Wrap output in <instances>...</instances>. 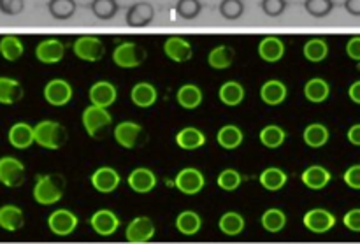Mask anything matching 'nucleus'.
I'll return each mask as SVG.
<instances>
[{"mask_svg":"<svg viewBox=\"0 0 360 244\" xmlns=\"http://www.w3.org/2000/svg\"><path fill=\"white\" fill-rule=\"evenodd\" d=\"M63 193H65V178L62 174L35 176L32 197L39 206H53V204L60 203Z\"/></svg>","mask_w":360,"mask_h":244,"instance_id":"obj_1","label":"nucleus"},{"mask_svg":"<svg viewBox=\"0 0 360 244\" xmlns=\"http://www.w3.org/2000/svg\"><path fill=\"white\" fill-rule=\"evenodd\" d=\"M34 137L35 144L49 151L60 150L69 141L67 129L55 120H42L37 125H34Z\"/></svg>","mask_w":360,"mask_h":244,"instance_id":"obj_2","label":"nucleus"},{"mask_svg":"<svg viewBox=\"0 0 360 244\" xmlns=\"http://www.w3.org/2000/svg\"><path fill=\"white\" fill-rule=\"evenodd\" d=\"M81 122H83V127L88 136L94 137V139H98L111 127L112 116L109 115V111L105 108H98V105L90 104L88 108H84L83 115H81Z\"/></svg>","mask_w":360,"mask_h":244,"instance_id":"obj_3","label":"nucleus"},{"mask_svg":"<svg viewBox=\"0 0 360 244\" xmlns=\"http://www.w3.org/2000/svg\"><path fill=\"white\" fill-rule=\"evenodd\" d=\"M144 60H146V49L134 41L120 42L112 49V62L120 69H136V67L143 65Z\"/></svg>","mask_w":360,"mask_h":244,"instance_id":"obj_4","label":"nucleus"},{"mask_svg":"<svg viewBox=\"0 0 360 244\" xmlns=\"http://www.w3.org/2000/svg\"><path fill=\"white\" fill-rule=\"evenodd\" d=\"M27 179V167L23 162L11 155L0 157V185L6 188H20Z\"/></svg>","mask_w":360,"mask_h":244,"instance_id":"obj_5","label":"nucleus"},{"mask_svg":"<svg viewBox=\"0 0 360 244\" xmlns=\"http://www.w3.org/2000/svg\"><path fill=\"white\" fill-rule=\"evenodd\" d=\"M72 51L76 58L83 60V62L95 63L101 62L105 55V44L101 37L97 35H79L74 41Z\"/></svg>","mask_w":360,"mask_h":244,"instance_id":"obj_6","label":"nucleus"},{"mask_svg":"<svg viewBox=\"0 0 360 244\" xmlns=\"http://www.w3.org/2000/svg\"><path fill=\"white\" fill-rule=\"evenodd\" d=\"M42 95H44V101L49 105H53V108H63V105H67L72 101L74 90L69 81L62 79V77H55V79H49L44 84Z\"/></svg>","mask_w":360,"mask_h":244,"instance_id":"obj_7","label":"nucleus"},{"mask_svg":"<svg viewBox=\"0 0 360 244\" xmlns=\"http://www.w3.org/2000/svg\"><path fill=\"white\" fill-rule=\"evenodd\" d=\"M79 225V218L76 217V213H72L70 210H55L48 217V229L51 234L58 236V238H67V236L74 234Z\"/></svg>","mask_w":360,"mask_h":244,"instance_id":"obj_8","label":"nucleus"},{"mask_svg":"<svg viewBox=\"0 0 360 244\" xmlns=\"http://www.w3.org/2000/svg\"><path fill=\"white\" fill-rule=\"evenodd\" d=\"M174 186L178 192L183 193V195L192 197L202 192L204 186H206V178H204V174L199 169L185 167L176 174Z\"/></svg>","mask_w":360,"mask_h":244,"instance_id":"obj_9","label":"nucleus"},{"mask_svg":"<svg viewBox=\"0 0 360 244\" xmlns=\"http://www.w3.org/2000/svg\"><path fill=\"white\" fill-rule=\"evenodd\" d=\"M336 217L334 213H330L329 210H323V207H313L302 218V225L308 229L313 234H327V232L333 231L336 227Z\"/></svg>","mask_w":360,"mask_h":244,"instance_id":"obj_10","label":"nucleus"},{"mask_svg":"<svg viewBox=\"0 0 360 244\" xmlns=\"http://www.w3.org/2000/svg\"><path fill=\"white\" fill-rule=\"evenodd\" d=\"M143 127L137 122H132V120H125V122H120L118 125L112 130V137H115L116 144L125 150H134L141 144L143 141Z\"/></svg>","mask_w":360,"mask_h":244,"instance_id":"obj_11","label":"nucleus"},{"mask_svg":"<svg viewBox=\"0 0 360 244\" xmlns=\"http://www.w3.org/2000/svg\"><path fill=\"white\" fill-rule=\"evenodd\" d=\"M157 234V229L151 218L136 217L125 229V239L130 244H146Z\"/></svg>","mask_w":360,"mask_h":244,"instance_id":"obj_12","label":"nucleus"},{"mask_svg":"<svg viewBox=\"0 0 360 244\" xmlns=\"http://www.w3.org/2000/svg\"><path fill=\"white\" fill-rule=\"evenodd\" d=\"M35 58L44 65L60 63L65 56V44L56 37H46L35 46Z\"/></svg>","mask_w":360,"mask_h":244,"instance_id":"obj_13","label":"nucleus"},{"mask_svg":"<svg viewBox=\"0 0 360 244\" xmlns=\"http://www.w3.org/2000/svg\"><path fill=\"white\" fill-rule=\"evenodd\" d=\"M90 227L101 238H111L122 227L118 214L111 210H98L90 217Z\"/></svg>","mask_w":360,"mask_h":244,"instance_id":"obj_14","label":"nucleus"},{"mask_svg":"<svg viewBox=\"0 0 360 244\" xmlns=\"http://www.w3.org/2000/svg\"><path fill=\"white\" fill-rule=\"evenodd\" d=\"M164 53L171 62L186 63L193 56V44L181 35H169L164 41Z\"/></svg>","mask_w":360,"mask_h":244,"instance_id":"obj_15","label":"nucleus"},{"mask_svg":"<svg viewBox=\"0 0 360 244\" xmlns=\"http://www.w3.org/2000/svg\"><path fill=\"white\" fill-rule=\"evenodd\" d=\"M90 183L98 193H112L122 185V176L115 167L102 165V167L95 169L94 174L90 176Z\"/></svg>","mask_w":360,"mask_h":244,"instance_id":"obj_16","label":"nucleus"},{"mask_svg":"<svg viewBox=\"0 0 360 244\" xmlns=\"http://www.w3.org/2000/svg\"><path fill=\"white\" fill-rule=\"evenodd\" d=\"M157 174L148 167H136L130 171L127 176V185L132 192L139 193V195H146V193L153 192L157 188Z\"/></svg>","mask_w":360,"mask_h":244,"instance_id":"obj_17","label":"nucleus"},{"mask_svg":"<svg viewBox=\"0 0 360 244\" xmlns=\"http://www.w3.org/2000/svg\"><path fill=\"white\" fill-rule=\"evenodd\" d=\"M116 98H118V90H116L111 81H95L90 90H88V101H90V104L98 105V108H111Z\"/></svg>","mask_w":360,"mask_h":244,"instance_id":"obj_18","label":"nucleus"},{"mask_svg":"<svg viewBox=\"0 0 360 244\" xmlns=\"http://www.w3.org/2000/svg\"><path fill=\"white\" fill-rule=\"evenodd\" d=\"M285 51H287V48H285L283 39L278 37V35H266V37L260 39L259 46H257L259 58L266 63H278L285 56Z\"/></svg>","mask_w":360,"mask_h":244,"instance_id":"obj_19","label":"nucleus"},{"mask_svg":"<svg viewBox=\"0 0 360 244\" xmlns=\"http://www.w3.org/2000/svg\"><path fill=\"white\" fill-rule=\"evenodd\" d=\"M259 95L264 104L269 105V108H278L287 101L288 88L281 79H267L260 86Z\"/></svg>","mask_w":360,"mask_h":244,"instance_id":"obj_20","label":"nucleus"},{"mask_svg":"<svg viewBox=\"0 0 360 244\" xmlns=\"http://www.w3.org/2000/svg\"><path fill=\"white\" fill-rule=\"evenodd\" d=\"M7 141L14 150H28L32 144H35L34 137V125L27 122H16L11 125L9 132H7Z\"/></svg>","mask_w":360,"mask_h":244,"instance_id":"obj_21","label":"nucleus"},{"mask_svg":"<svg viewBox=\"0 0 360 244\" xmlns=\"http://www.w3.org/2000/svg\"><path fill=\"white\" fill-rule=\"evenodd\" d=\"M155 7L150 2H136L127 9L125 23L130 28H144L153 23Z\"/></svg>","mask_w":360,"mask_h":244,"instance_id":"obj_22","label":"nucleus"},{"mask_svg":"<svg viewBox=\"0 0 360 244\" xmlns=\"http://www.w3.org/2000/svg\"><path fill=\"white\" fill-rule=\"evenodd\" d=\"M301 181L306 188L313 190V192H320V190L327 188V185L333 181V174L323 165H309L302 171Z\"/></svg>","mask_w":360,"mask_h":244,"instance_id":"obj_23","label":"nucleus"},{"mask_svg":"<svg viewBox=\"0 0 360 244\" xmlns=\"http://www.w3.org/2000/svg\"><path fill=\"white\" fill-rule=\"evenodd\" d=\"M130 101L139 109L153 108L158 101V91L155 84L148 83V81H139L130 90Z\"/></svg>","mask_w":360,"mask_h":244,"instance_id":"obj_24","label":"nucleus"},{"mask_svg":"<svg viewBox=\"0 0 360 244\" xmlns=\"http://www.w3.org/2000/svg\"><path fill=\"white\" fill-rule=\"evenodd\" d=\"M25 227V213L16 204L0 206V229L6 232H20Z\"/></svg>","mask_w":360,"mask_h":244,"instance_id":"obj_25","label":"nucleus"},{"mask_svg":"<svg viewBox=\"0 0 360 244\" xmlns=\"http://www.w3.org/2000/svg\"><path fill=\"white\" fill-rule=\"evenodd\" d=\"M174 227L176 231L181 236H185V238H193V236L199 234L200 229H202V218H200V214L197 213V211L185 210L176 217Z\"/></svg>","mask_w":360,"mask_h":244,"instance_id":"obj_26","label":"nucleus"},{"mask_svg":"<svg viewBox=\"0 0 360 244\" xmlns=\"http://www.w3.org/2000/svg\"><path fill=\"white\" fill-rule=\"evenodd\" d=\"M246 97L245 86H243L239 81L229 79L225 83H221L220 90H218V98L224 105L227 108H238V105L243 104Z\"/></svg>","mask_w":360,"mask_h":244,"instance_id":"obj_27","label":"nucleus"},{"mask_svg":"<svg viewBox=\"0 0 360 244\" xmlns=\"http://www.w3.org/2000/svg\"><path fill=\"white\" fill-rule=\"evenodd\" d=\"M178 148L185 151H195L206 144V134L197 127H185L174 137Z\"/></svg>","mask_w":360,"mask_h":244,"instance_id":"obj_28","label":"nucleus"},{"mask_svg":"<svg viewBox=\"0 0 360 244\" xmlns=\"http://www.w3.org/2000/svg\"><path fill=\"white\" fill-rule=\"evenodd\" d=\"M218 229H220L221 234L227 236V238H238V236H241L243 232H245L246 220L241 213H238V211H227V213L221 214L220 220H218Z\"/></svg>","mask_w":360,"mask_h":244,"instance_id":"obj_29","label":"nucleus"},{"mask_svg":"<svg viewBox=\"0 0 360 244\" xmlns=\"http://www.w3.org/2000/svg\"><path fill=\"white\" fill-rule=\"evenodd\" d=\"M25 90L21 83L14 77L0 76V104L14 105L23 98Z\"/></svg>","mask_w":360,"mask_h":244,"instance_id":"obj_30","label":"nucleus"},{"mask_svg":"<svg viewBox=\"0 0 360 244\" xmlns=\"http://www.w3.org/2000/svg\"><path fill=\"white\" fill-rule=\"evenodd\" d=\"M259 183L267 192H280L288 183V174L280 167H267L260 172Z\"/></svg>","mask_w":360,"mask_h":244,"instance_id":"obj_31","label":"nucleus"},{"mask_svg":"<svg viewBox=\"0 0 360 244\" xmlns=\"http://www.w3.org/2000/svg\"><path fill=\"white\" fill-rule=\"evenodd\" d=\"M330 139V132L323 123H309L308 127L302 132V141L306 143V146L311 148V150H320V148L326 146Z\"/></svg>","mask_w":360,"mask_h":244,"instance_id":"obj_32","label":"nucleus"},{"mask_svg":"<svg viewBox=\"0 0 360 244\" xmlns=\"http://www.w3.org/2000/svg\"><path fill=\"white\" fill-rule=\"evenodd\" d=\"M243 141H245V134H243V130L239 129L238 125H234V123L224 125L217 132L218 146L224 148V150L227 151L238 150V148L243 144Z\"/></svg>","mask_w":360,"mask_h":244,"instance_id":"obj_33","label":"nucleus"},{"mask_svg":"<svg viewBox=\"0 0 360 244\" xmlns=\"http://www.w3.org/2000/svg\"><path fill=\"white\" fill-rule=\"evenodd\" d=\"M176 101L186 111H193V109L199 108L204 101V94L197 84L193 83H185L183 86H179L178 94H176Z\"/></svg>","mask_w":360,"mask_h":244,"instance_id":"obj_34","label":"nucleus"},{"mask_svg":"<svg viewBox=\"0 0 360 244\" xmlns=\"http://www.w3.org/2000/svg\"><path fill=\"white\" fill-rule=\"evenodd\" d=\"M236 60V51L232 46L227 44H220L214 46L213 49L207 55V65L214 70H225L229 67H232Z\"/></svg>","mask_w":360,"mask_h":244,"instance_id":"obj_35","label":"nucleus"},{"mask_svg":"<svg viewBox=\"0 0 360 244\" xmlns=\"http://www.w3.org/2000/svg\"><path fill=\"white\" fill-rule=\"evenodd\" d=\"M304 97L311 104H322L330 97V84L323 77H311L304 84Z\"/></svg>","mask_w":360,"mask_h":244,"instance_id":"obj_36","label":"nucleus"},{"mask_svg":"<svg viewBox=\"0 0 360 244\" xmlns=\"http://www.w3.org/2000/svg\"><path fill=\"white\" fill-rule=\"evenodd\" d=\"M25 53L23 39L18 35L7 34L0 37V56L6 62H18Z\"/></svg>","mask_w":360,"mask_h":244,"instance_id":"obj_37","label":"nucleus"},{"mask_svg":"<svg viewBox=\"0 0 360 244\" xmlns=\"http://www.w3.org/2000/svg\"><path fill=\"white\" fill-rule=\"evenodd\" d=\"M287 214L280 207H269V210L264 211V214L260 217V225L266 232L269 234H280L285 227H287Z\"/></svg>","mask_w":360,"mask_h":244,"instance_id":"obj_38","label":"nucleus"},{"mask_svg":"<svg viewBox=\"0 0 360 244\" xmlns=\"http://www.w3.org/2000/svg\"><path fill=\"white\" fill-rule=\"evenodd\" d=\"M259 141L264 148L267 150H278L285 144L287 141V132H285L283 127L276 125V123H271V125H266L259 132Z\"/></svg>","mask_w":360,"mask_h":244,"instance_id":"obj_39","label":"nucleus"},{"mask_svg":"<svg viewBox=\"0 0 360 244\" xmlns=\"http://www.w3.org/2000/svg\"><path fill=\"white\" fill-rule=\"evenodd\" d=\"M302 55L311 63L323 62L329 56V42L323 37H309L302 46Z\"/></svg>","mask_w":360,"mask_h":244,"instance_id":"obj_40","label":"nucleus"},{"mask_svg":"<svg viewBox=\"0 0 360 244\" xmlns=\"http://www.w3.org/2000/svg\"><path fill=\"white\" fill-rule=\"evenodd\" d=\"M90 11L97 20L111 21L118 14L120 4L118 0H91Z\"/></svg>","mask_w":360,"mask_h":244,"instance_id":"obj_41","label":"nucleus"},{"mask_svg":"<svg viewBox=\"0 0 360 244\" xmlns=\"http://www.w3.org/2000/svg\"><path fill=\"white\" fill-rule=\"evenodd\" d=\"M76 0H49L48 2V13L58 21L70 20L76 14Z\"/></svg>","mask_w":360,"mask_h":244,"instance_id":"obj_42","label":"nucleus"},{"mask_svg":"<svg viewBox=\"0 0 360 244\" xmlns=\"http://www.w3.org/2000/svg\"><path fill=\"white\" fill-rule=\"evenodd\" d=\"M217 185H218V188L224 190V192H229V193L236 192V190L243 185L241 172L236 171V169H232V167L224 169V171L218 174Z\"/></svg>","mask_w":360,"mask_h":244,"instance_id":"obj_43","label":"nucleus"},{"mask_svg":"<svg viewBox=\"0 0 360 244\" xmlns=\"http://www.w3.org/2000/svg\"><path fill=\"white\" fill-rule=\"evenodd\" d=\"M218 13L224 20L238 21L245 14V2L243 0H221L218 6Z\"/></svg>","mask_w":360,"mask_h":244,"instance_id":"obj_44","label":"nucleus"},{"mask_svg":"<svg viewBox=\"0 0 360 244\" xmlns=\"http://www.w3.org/2000/svg\"><path fill=\"white\" fill-rule=\"evenodd\" d=\"M176 13L183 20H195L202 13V2L200 0H178L176 2Z\"/></svg>","mask_w":360,"mask_h":244,"instance_id":"obj_45","label":"nucleus"},{"mask_svg":"<svg viewBox=\"0 0 360 244\" xmlns=\"http://www.w3.org/2000/svg\"><path fill=\"white\" fill-rule=\"evenodd\" d=\"M336 7L334 0H304V9L313 18H326Z\"/></svg>","mask_w":360,"mask_h":244,"instance_id":"obj_46","label":"nucleus"},{"mask_svg":"<svg viewBox=\"0 0 360 244\" xmlns=\"http://www.w3.org/2000/svg\"><path fill=\"white\" fill-rule=\"evenodd\" d=\"M288 2L287 0H262L260 2V9L264 11V14L269 18H278L285 13Z\"/></svg>","mask_w":360,"mask_h":244,"instance_id":"obj_47","label":"nucleus"},{"mask_svg":"<svg viewBox=\"0 0 360 244\" xmlns=\"http://www.w3.org/2000/svg\"><path fill=\"white\" fill-rule=\"evenodd\" d=\"M25 11V0H0V13L4 16H20Z\"/></svg>","mask_w":360,"mask_h":244,"instance_id":"obj_48","label":"nucleus"},{"mask_svg":"<svg viewBox=\"0 0 360 244\" xmlns=\"http://www.w3.org/2000/svg\"><path fill=\"white\" fill-rule=\"evenodd\" d=\"M343 181L348 188L352 190H360V164L350 165V167L345 171Z\"/></svg>","mask_w":360,"mask_h":244,"instance_id":"obj_49","label":"nucleus"},{"mask_svg":"<svg viewBox=\"0 0 360 244\" xmlns=\"http://www.w3.org/2000/svg\"><path fill=\"white\" fill-rule=\"evenodd\" d=\"M343 225L350 232H360V207H354L343 217Z\"/></svg>","mask_w":360,"mask_h":244,"instance_id":"obj_50","label":"nucleus"},{"mask_svg":"<svg viewBox=\"0 0 360 244\" xmlns=\"http://www.w3.org/2000/svg\"><path fill=\"white\" fill-rule=\"evenodd\" d=\"M345 49H347L348 58H352L354 62H360V35H354V37L348 39Z\"/></svg>","mask_w":360,"mask_h":244,"instance_id":"obj_51","label":"nucleus"},{"mask_svg":"<svg viewBox=\"0 0 360 244\" xmlns=\"http://www.w3.org/2000/svg\"><path fill=\"white\" fill-rule=\"evenodd\" d=\"M343 7L350 16L360 18V0H345Z\"/></svg>","mask_w":360,"mask_h":244,"instance_id":"obj_52","label":"nucleus"},{"mask_svg":"<svg viewBox=\"0 0 360 244\" xmlns=\"http://www.w3.org/2000/svg\"><path fill=\"white\" fill-rule=\"evenodd\" d=\"M347 137L348 141H350V144H354V146H360V123H355V125H352L350 129H348Z\"/></svg>","mask_w":360,"mask_h":244,"instance_id":"obj_53","label":"nucleus"},{"mask_svg":"<svg viewBox=\"0 0 360 244\" xmlns=\"http://www.w3.org/2000/svg\"><path fill=\"white\" fill-rule=\"evenodd\" d=\"M348 97H350V101L354 102V104L360 105V79L354 81V83L350 84V88H348Z\"/></svg>","mask_w":360,"mask_h":244,"instance_id":"obj_54","label":"nucleus"}]
</instances>
